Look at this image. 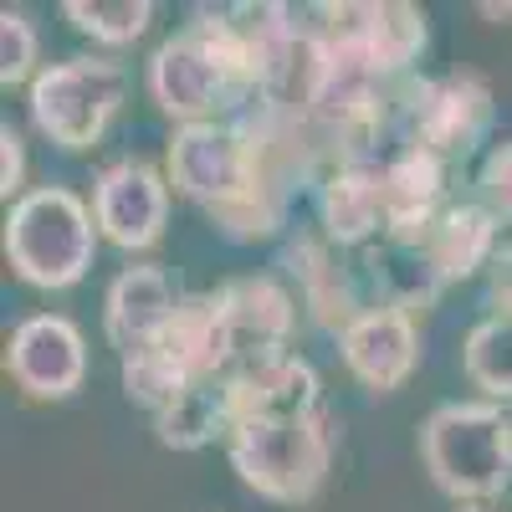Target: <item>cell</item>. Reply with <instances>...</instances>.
Masks as SVG:
<instances>
[{
  "label": "cell",
  "mask_w": 512,
  "mask_h": 512,
  "mask_svg": "<svg viewBox=\"0 0 512 512\" xmlns=\"http://www.w3.org/2000/svg\"><path fill=\"white\" fill-rule=\"evenodd\" d=\"M461 369L482 400H512V318H482L461 344Z\"/></svg>",
  "instance_id": "21"
},
{
  "label": "cell",
  "mask_w": 512,
  "mask_h": 512,
  "mask_svg": "<svg viewBox=\"0 0 512 512\" xmlns=\"http://www.w3.org/2000/svg\"><path fill=\"white\" fill-rule=\"evenodd\" d=\"M164 175L169 190L195 200L210 216V210H226L262 185V164H256V149L246 144L241 128L231 118H216V123H185L169 134Z\"/></svg>",
  "instance_id": "5"
},
{
  "label": "cell",
  "mask_w": 512,
  "mask_h": 512,
  "mask_svg": "<svg viewBox=\"0 0 512 512\" xmlns=\"http://www.w3.org/2000/svg\"><path fill=\"white\" fill-rule=\"evenodd\" d=\"M277 267L297 282V303H303V313L323 333H333V338L369 308V292L359 282V267H349L344 251H338L323 231L287 236L282 251H277Z\"/></svg>",
  "instance_id": "10"
},
{
  "label": "cell",
  "mask_w": 512,
  "mask_h": 512,
  "mask_svg": "<svg viewBox=\"0 0 512 512\" xmlns=\"http://www.w3.org/2000/svg\"><path fill=\"white\" fill-rule=\"evenodd\" d=\"M379 185H384V236L420 241L425 226L446 210V159L420 144H400L395 154H384Z\"/></svg>",
  "instance_id": "15"
},
{
  "label": "cell",
  "mask_w": 512,
  "mask_h": 512,
  "mask_svg": "<svg viewBox=\"0 0 512 512\" xmlns=\"http://www.w3.org/2000/svg\"><path fill=\"white\" fill-rule=\"evenodd\" d=\"M313 16L338 52H349L390 82L415 77V62L431 41L425 11L410 0H328V6H313Z\"/></svg>",
  "instance_id": "6"
},
{
  "label": "cell",
  "mask_w": 512,
  "mask_h": 512,
  "mask_svg": "<svg viewBox=\"0 0 512 512\" xmlns=\"http://www.w3.org/2000/svg\"><path fill=\"white\" fill-rule=\"evenodd\" d=\"M41 36H36V21L16 6L0 11V82L6 88H31L41 77Z\"/></svg>",
  "instance_id": "24"
},
{
  "label": "cell",
  "mask_w": 512,
  "mask_h": 512,
  "mask_svg": "<svg viewBox=\"0 0 512 512\" xmlns=\"http://www.w3.org/2000/svg\"><path fill=\"white\" fill-rule=\"evenodd\" d=\"M180 303H185V292L175 287V277H169L159 262L123 267L103 292V333L118 349V359L154 349L164 338V328L175 323Z\"/></svg>",
  "instance_id": "12"
},
{
  "label": "cell",
  "mask_w": 512,
  "mask_h": 512,
  "mask_svg": "<svg viewBox=\"0 0 512 512\" xmlns=\"http://www.w3.org/2000/svg\"><path fill=\"white\" fill-rule=\"evenodd\" d=\"M318 231L338 251H364L384 236V185L379 164H333L318 180Z\"/></svg>",
  "instance_id": "16"
},
{
  "label": "cell",
  "mask_w": 512,
  "mask_h": 512,
  "mask_svg": "<svg viewBox=\"0 0 512 512\" xmlns=\"http://www.w3.org/2000/svg\"><path fill=\"white\" fill-rule=\"evenodd\" d=\"M118 379H123L128 405H139V410H149V415H164L169 405H180V400L195 390V379H190L175 359H169L159 344L144 349V354H128V359L118 364Z\"/></svg>",
  "instance_id": "22"
},
{
  "label": "cell",
  "mask_w": 512,
  "mask_h": 512,
  "mask_svg": "<svg viewBox=\"0 0 512 512\" xmlns=\"http://www.w3.org/2000/svg\"><path fill=\"white\" fill-rule=\"evenodd\" d=\"M359 282L374 297L369 308H400V313H425L446 292V277L415 241L379 236L374 246L359 251Z\"/></svg>",
  "instance_id": "17"
},
{
  "label": "cell",
  "mask_w": 512,
  "mask_h": 512,
  "mask_svg": "<svg viewBox=\"0 0 512 512\" xmlns=\"http://www.w3.org/2000/svg\"><path fill=\"white\" fill-rule=\"evenodd\" d=\"M477 190H482V205L492 210V216L512 226V139H507V144H492V149L482 154Z\"/></svg>",
  "instance_id": "25"
},
{
  "label": "cell",
  "mask_w": 512,
  "mask_h": 512,
  "mask_svg": "<svg viewBox=\"0 0 512 512\" xmlns=\"http://www.w3.org/2000/svg\"><path fill=\"white\" fill-rule=\"evenodd\" d=\"M497 123V98L482 72H441L410 82L405 108V144H420L451 159H472Z\"/></svg>",
  "instance_id": "7"
},
{
  "label": "cell",
  "mask_w": 512,
  "mask_h": 512,
  "mask_svg": "<svg viewBox=\"0 0 512 512\" xmlns=\"http://www.w3.org/2000/svg\"><path fill=\"white\" fill-rule=\"evenodd\" d=\"M159 349L175 359L195 384H216V379L231 369V359H236V349H231V323H226L221 297H216V292L185 297L180 313H175V323L164 328Z\"/></svg>",
  "instance_id": "19"
},
{
  "label": "cell",
  "mask_w": 512,
  "mask_h": 512,
  "mask_svg": "<svg viewBox=\"0 0 512 512\" xmlns=\"http://www.w3.org/2000/svg\"><path fill=\"white\" fill-rule=\"evenodd\" d=\"M154 436L169 451H205L210 441H231L221 384H195L180 405H169L164 415H154Z\"/></svg>",
  "instance_id": "20"
},
{
  "label": "cell",
  "mask_w": 512,
  "mask_h": 512,
  "mask_svg": "<svg viewBox=\"0 0 512 512\" xmlns=\"http://www.w3.org/2000/svg\"><path fill=\"white\" fill-rule=\"evenodd\" d=\"M128 98V67L118 57H67L41 67L26 88V108L41 139H52L62 154H88L103 144L118 108Z\"/></svg>",
  "instance_id": "4"
},
{
  "label": "cell",
  "mask_w": 512,
  "mask_h": 512,
  "mask_svg": "<svg viewBox=\"0 0 512 512\" xmlns=\"http://www.w3.org/2000/svg\"><path fill=\"white\" fill-rule=\"evenodd\" d=\"M93 216L108 246L149 251L169 226V175L149 159H118L93 180Z\"/></svg>",
  "instance_id": "9"
},
{
  "label": "cell",
  "mask_w": 512,
  "mask_h": 512,
  "mask_svg": "<svg viewBox=\"0 0 512 512\" xmlns=\"http://www.w3.org/2000/svg\"><path fill=\"white\" fill-rule=\"evenodd\" d=\"M98 216L67 185H36L6 210V262L36 292H67L93 272L98 256Z\"/></svg>",
  "instance_id": "1"
},
{
  "label": "cell",
  "mask_w": 512,
  "mask_h": 512,
  "mask_svg": "<svg viewBox=\"0 0 512 512\" xmlns=\"http://www.w3.org/2000/svg\"><path fill=\"white\" fill-rule=\"evenodd\" d=\"M226 323H231V369L251 364V359H267V354H287L292 349V333H297V297L282 287V277L272 272H246L216 287Z\"/></svg>",
  "instance_id": "14"
},
{
  "label": "cell",
  "mask_w": 512,
  "mask_h": 512,
  "mask_svg": "<svg viewBox=\"0 0 512 512\" xmlns=\"http://www.w3.org/2000/svg\"><path fill=\"white\" fill-rule=\"evenodd\" d=\"M456 512H492V507H487V502H461Z\"/></svg>",
  "instance_id": "29"
},
{
  "label": "cell",
  "mask_w": 512,
  "mask_h": 512,
  "mask_svg": "<svg viewBox=\"0 0 512 512\" xmlns=\"http://www.w3.org/2000/svg\"><path fill=\"white\" fill-rule=\"evenodd\" d=\"M216 384H221L231 431L246 425V420H282V415H318L323 410L318 369L303 354H292V349L251 359V364H236Z\"/></svg>",
  "instance_id": "11"
},
{
  "label": "cell",
  "mask_w": 512,
  "mask_h": 512,
  "mask_svg": "<svg viewBox=\"0 0 512 512\" xmlns=\"http://www.w3.org/2000/svg\"><path fill=\"white\" fill-rule=\"evenodd\" d=\"M338 359L374 395H390L420 364V323L400 308H364L338 333Z\"/></svg>",
  "instance_id": "13"
},
{
  "label": "cell",
  "mask_w": 512,
  "mask_h": 512,
  "mask_svg": "<svg viewBox=\"0 0 512 512\" xmlns=\"http://www.w3.org/2000/svg\"><path fill=\"white\" fill-rule=\"evenodd\" d=\"M62 16L82 36L103 41V47H134V41L154 26L149 0H62Z\"/></svg>",
  "instance_id": "23"
},
{
  "label": "cell",
  "mask_w": 512,
  "mask_h": 512,
  "mask_svg": "<svg viewBox=\"0 0 512 512\" xmlns=\"http://www.w3.org/2000/svg\"><path fill=\"white\" fill-rule=\"evenodd\" d=\"M6 374L26 400H72L88 384V338L67 313H31L11 328Z\"/></svg>",
  "instance_id": "8"
},
{
  "label": "cell",
  "mask_w": 512,
  "mask_h": 512,
  "mask_svg": "<svg viewBox=\"0 0 512 512\" xmlns=\"http://www.w3.org/2000/svg\"><path fill=\"white\" fill-rule=\"evenodd\" d=\"M420 466L436 492L461 502H497L512 487V420L497 400H446L420 425Z\"/></svg>",
  "instance_id": "2"
},
{
  "label": "cell",
  "mask_w": 512,
  "mask_h": 512,
  "mask_svg": "<svg viewBox=\"0 0 512 512\" xmlns=\"http://www.w3.org/2000/svg\"><path fill=\"white\" fill-rule=\"evenodd\" d=\"M0 195H6V205L26 195V139L16 123H0Z\"/></svg>",
  "instance_id": "26"
},
{
  "label": "cell",
  "mask_w": 512,
  "mask_h": 512,
  "mask_svg": "<svg viewBox=\"0 0 512 512\" xmlns=\"http://www.w3.org/2000/svg\"><path fill=\"white\" fill-rule=\"evenodd\" d=\"M338 451L333 415H282V420H246L231 431L226 456L231 472L277 507H303L323 492Z\"/></svg>",
  "instance_id": "3"
},
{
  "label": "cell",
  "mask_w": 512,
  "mask_h": 512,
  "mask_svg": "<svg viewBox=\"0 0 512 512\" xmlns=\"http://www.w3.org/2000/svg\"><path fill=\"white\" fill-rule=\"evenodd\" d=\"M477 11H482L487 21H507V16H512V6H487V0H482V6H477Z\"/></svg>",
  "instance_id": "28"
},
{
  "label": "cell",
  "mask_w": 512,
  "mask_h": 512,
  "mask_svg": "<svg viewBox=\"0 0 512 512\" xmlns=\"http://www.w3.org/2000/svg\"><path fill=\"white\" fill-rule=\"evenodd\" d=\"M415 246L436 262V272L446 277V287L451 282H466V277H487L492 256L502 246V221L492 216L482 200H456V205L441 210L431 226H425V236Z\"/></svg>",
  "instance_id": "18"
},
{
  "label": "cell",
  "mask_w": 512,
  "mask_h": 512,
  "mask_svg": "<svg viewBox=\"0 0 512 512\" xmlns=\"http://www.w3.org/2000/svg\"><path fill=\"white\" fill-rule=\"evenodd\" d=\"M487 308L492 318H512V241L497 246L492 267H487Z\"/></svg>",
  "instance_id": "27"
}]
</instances>
